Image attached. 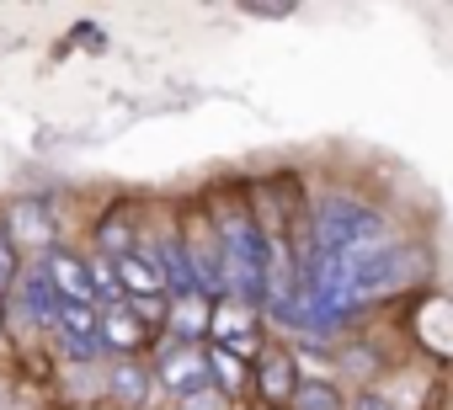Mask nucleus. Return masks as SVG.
I'll use <instances>...</instances> for the list:
<instances>
[{"mask_svg":"<svg viewBox=\"0 0 453 410\" xmlns=\"http://www.w3.org/2000/svg\"><path fill=\"white\" fill-rule=\"evenodd\" d=\"M144 341V320L128 315V304H112L102 315V346H118V352H134Z\"/></svg>","mask_w":453,"mask_h":410,"instance_id":"10","label":"nucleus"},{"mask_svg":"<svg viewBox=\"0 0 453 410\" xmlns=\"http://www.w3.org/2000/svg\"><path fill=\"white\" fill-rule=\"evenodd\" d=\"M160 383H165L171 394H181V399H197V394L213 383V362H208V352H203L197 341L171 346V352L160 357Z\"/></svg>","mask_w":453,"mask_h":410,"instance_id":"3","label":"nucleus"},{"mask_svg":"<svg viewBox=\"0 0 453 410\" xmlns=\"http://www.w3.org/2000/svg\"><path fill=\"white\" fill-rule=\"evenodd\" d=\"M144 378H150V373L128 362V368H118V373H112V394H118L123 405H139V399H144Z\"/></svg>","mask_w":453,"mask_h":410,"instance_id":"15","label":"nucleus"},{"mask_svg":"<svg viewBox=\"0 0 453 410\" xmlns=\"http://www.w3.org/2000/svg\"><path fill=\"white\" fill-rule=\"evenodd\" d=\"M384 246V219L352 197H331L315 209V251L310 256H331V262H352L357 251Z\"/></svg>","mask_w":453,"mask_h":410,"instance_id":"2","label":"nucleus"},{"mask_svg":"<svg viewBox=\"0 0 453 410\" xmlns=\"http://www.w3.org/2000/svg\"><path fill=\"white\" fill-rule=\"evenodd\" d=\"M352 410H389V399H379V394H363V399H357Z\"/></svg>","mask_w":453,"mask_h":410,"instance_id":"18","label":"nucleus"},{"mask_svg":"<svg viewBox=\"0 0 453 410\" xmlns=\"http://www.w3.org/2000/svg\"><path fill=\"white\" fill-rule=\"evenodd\" d=\"M112 272H118V283L134 293V299H155L165 283H160V267L150 262V256H139V251H118L112 256Z\"/></svg>","mask_w":453,"mask_h":410,"instance_id":"8","label":"nucleus"},{"mask_svg":"<svg viewBox=\"0 0 453 410\" xmlns=\"http://www.w3.org/2000/svg\"><path fill=\"white\" fill-rule=\"evenodd\" d=\"M294 410H342V399L326 378H304V383H294Z\"/></svg>","mask_w":453,"mask_h":410,"instance_id":"13","label":"nucleus"},{"mask_svg":"<svg viewBox=\"0 0 453 410\" xmlns=\"http://www.w3.org/2000/svg\"><path fill=\"white\" fill-rule=\"evenodd\" d=\"M12 272H17V262H12V240L0 235V293H6V283H12Z\"/></svg>","mask_w":453,"mask_h":410,"instance_id":"17","label":"nucleus"},{"mask_svg":"<svg viewBox=\"0 0 453 410\" xmlns=\"http://www.w3.org/2000/svg\"><path fill=\"white\" fill-rule=\"evenodd\" d=\"M12 235H17L22 246H43V240L54 235V219H49L43 202H17V209H12Z\"/></svg>","mask_w":453,"mask_h":410,"instance_id":"11","label":"nucleus"},{"mask_svg":"<svg viewBox=\"0 0 453 410\" xmlns=\"http://www.w3.org/2000/svg\"><path fill=\"white\" fill-rule=\"evenodd\" d=\"M150 262L160 267V283H171V293H176V299H192V293H197V272H192L187 240H165V246H155V256H150Z\"/></svg>","mask_w":453,"mask_h":410,"instance_id":"7","label":"nucleus"},{"mask_svg":"<svg viewBox=\"0 0 453 410\" xmlns=\"http://www.w3.org/2000/svg\"><path fill=\"white\" fill-rule=\"evenodd\" d=\"M219 341V352H230V357H241V352H257V309L251 304H241V299H219L213 304V325H208Z\"/></svg>","mask_w":453,"mask_h":410,"instance_id":"4","label":"nucleus"},{"mask_svg":"<svg viewBox=\"0 0 453 410\" xmlns=\"http://www.w3.org/2000/svg\"><path fill=\"white\" fill-rule=\"evenodd\" d=\"M43 272H49V283H54L59 299H70V304H91V299H96V293H91V267H86L81 256H70V251H49Z\"/></svg>","mask_w":453,"mask_h":410,"instance_id":"5","label":"nucleus"},{"mask_svg":"<svg viewBox=\"0 0 453 410\" xmlns=\"http://www.w3.org/2000/svg\"><path fill=\"white\" fill-rule=\"evenodd\" d=\"M165 325H171V336H203L208 325H213V304L203 299V293H192V299H176L171 309H165Z\"/></svg>","mask_w":453,"mask_h":410,"instance_id":"9","label":"nucleus"},{"mask_svg":"<svg viewBox=\"0 0 453 410\" xmlns=\"http://www.w3.org/2000/svg\"><path fill=\"white\" fill-rule=\"evenodd\" d=\"M208 362H213V378L224 383V389H241V378H246V368H241V357H230V352H208Z\"/></svg>","mask_w":453,"mask_h":410,"instance_id":"16","label":"nucleus"},{"mask_svg":"<svg viewBox=\"0 0 453 410\" xmlns=\"http://www.w3.org/2000/svg\"><path fill=\"white\" fill-rule=\"evenodd\" d=\"M17 309H22V320H27V325H43V320H54V315H59V293H54V283H49V272H43V267H33V272L17 283Z\"/></svg>","mask_w":453,"mask_h":410,"instance_id":"6","label":"nucleus"},{"mask_svg":"<svg viewBox=\"0 0 453 410\" xmlns=\"http://www.w3.org/2000/svg\"><path fill=\"white\" fill-rule=\"evenodd\" d=\"M219 246H224V299H241V304H262L267 299V235L257 230L251 214L230 209L219 219Z\"/></svg>","mask_w":453,"mask_h":410,"instance_id":"1","label":"nucleus"},{"mask_svg":"<svg viewBox=\"0 0 453 410\" xmlns=\"http://www.w3.org/2000/svg\"><path fill=\"white\" fill-rule=\"evenodd\" d=\"M86 267H91V293H96V299H107V309H112V304H123V283H118V272H112L107 262H86Z\"/></svg>","mask_w":453,"mask_h":410,"instance_id":"14","label":"nucleus"},{"mask_svg":"<svg viewBox=\"0 0 453 410\" xmlns=\"http://www.w3.org/2000/svg\"><path fill=\"white\" fill-rule=\"evenodd\" d=\"M187 410H219V405H213V399H208V394H197V399H192V405H187Z\"/></svg>","mask_w":453,"mask_h":410,"instance_id":"19","label":"nucleus"},{"mask_svg":"<svg viewBox=\"0 0 453 410\" xmlns=\"http://www.w3.org/2000/svg\"><path fill=\"white\" fill-rule=\"evenodd\" d=\"M257 373H262V394L267 399H294V362L283 352H262Z\"/></svg>","mask_w":453,"mask_h":410,"instance_id":"12","label":"nucleus"}]
</instances>
